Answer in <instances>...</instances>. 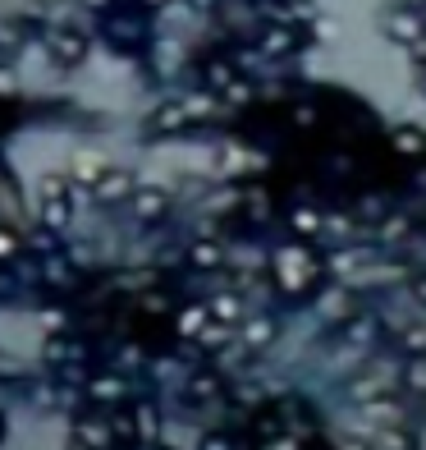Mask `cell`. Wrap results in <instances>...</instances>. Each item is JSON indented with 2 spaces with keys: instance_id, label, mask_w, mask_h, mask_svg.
I'll use <instances>...</instances> for the list:
<instances>
[{
  "instance_id": "6",
  "label": "cell",
  "mask_w": 426,
  "mask_h": 450,
  "mask_svg": "<svg viewBox=\"0 0 426 450\" xmlns=\"http://www.w3.org/2000/svg\"><path fill=\"white\" fill-rule=\"evenodd\" d=\"M417 294H422V299H426V280H422V285H417Z\"/></svg>"
},
{
  "instance_id": "5",
  "label": "cell",
  "mask_w": 426,
  "mask_h": 450,
  "mask_svg": "<svg viewBox=\"0 0 426 450\" xmlns=\"http://www.w3.org/2000/svg\"><path fill=\"white\" fill-rule=\"evenodd\" d=\"M10 248H14V234H10V230H0V253H10Z\"/></svg>"
},
{
  "instance_id": "2",
  "label": "cell",
  "mask_w": 426,
  "mask_h": 450,
  "mask_svg": "<svg viewBox=\"0 0 426 450\" xmlns=\"http://www.w3.org/2000/svg\"><path fill=\"white\" fill-rule=\"evenodd\" d=\"M294 225H298L303 234H312V230H317V216H312V211H298V216H294Z\"/></svg>"
},
{
  "instance_id": "3",
  "label": "cell",
  "mask_w": 426,
  "mask_h": 450,
  "mask_svg": "<svg viewBox=\"0 0 426 450\" xmlns=\"http://www.w3.org/2000/svg\"><path fill=\"white\" fill-rule=\"evenodd\" d=\"M408 382H413L417 391H426V363H413V373H408Z\"/></svg>"
},
{
  "instance_id": "1",
  "label": "cell",
  "mask_w": 426,
  "mask_h": 450,
  "mask_svg": "<svg viewBox=\"0 0 426 450\" xmlns=\"http://www.w3.org/2000/svg\"><path fill=\"white\" fill-rule=\"evenodd\" d=\"M394 143H399V152H422L426 138H422L417 129H404V133H394Z\"/></svg>"
},
{
  "instance_id": "4",
  "label": "cell",
  "mask_w": 426,
  "mask_h": 450,
  "mask_svg": "<svg viewBox=\"0 0 426 450\" xmlns=\"http://www.w3.org/2000/svg\"><path fill=\"white\" fill-rule=\"evenodd\" d=\"M408 345H413V350H426V331H413V336H408Z\"/></svg>"
}]
</instances>
